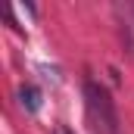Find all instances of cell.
<instances>
[{
    "mask_svg": "<svg viewBox=\"0 0 134 134\" xmlns=\"http://www.w3.org/2000/svg\"><path fill=\"white\" fill-rule=\"evenodd\" d=\"M84 100H87V115L94 122V131L97 134H119V115H115V103L109 97V91L97 84V81H87L84 84Z\"/></svg>",
    "mask_w": 134,
    "mask_h": 134,
    "instance_id": "6da1fadb",
    "label": "cell"
},
{
    "mask_svg": "<svg viewBox=\"0 0 134 134\" xmlns=\"http://www.w3.org/2000/svg\"><path fill=\"white\" fill-rule=\"evenodd\" d=\"M19 103H22L25 112H37V109H41V91H37L34 84L19 87Z\"/></svg>",
    "mask_w": 134,
    "mask_h": 134,
    "instance_id": "7a4b0ae2",
    "label": "cell"
},
{
    "mask_svg": "<svg viewBox=\"0 0 134 134\" xmlns=\"http://www.w3.org/2000/svg\"><path fill=\"white\" fill-rule=\"evenodd\" d=\"M53 134H75V131H72V128H66V125H56V131H53Z\"/></svg>",
    "mask_w": 134,
    "mask_h": 134,
    "instance_id": "3957f363",
    "label": "cell"
}]
</instances>
